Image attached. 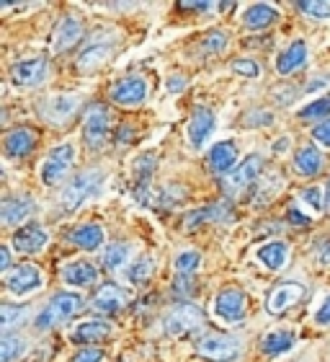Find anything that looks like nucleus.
Listing matches in <instances>:
<instances>
[{"label": "nucleus", "instance_id": "obj_1", "mask_svg": "<svg viewBox=\"0 0 330 362\" xmlns=\"http://www.w3.org/2000/svg\"><path fill=\"white\" fill-rule=\"evenodd\" d=\"M80 305H82V298H80V295H75V293L54 295L52 300L47 303V308L39 313L37 329H39V332H49V329H54V326L68 324L70 318L80 310Z\"/></svg>", "mask_w": 330, "mask_h": 362}, {"label": "nucleus", "instance_id": "obj_2", "mask_svg": "<svg viewBox=\"0 0 330 362\" xmlns=\"http://www.w3.org/2000/svg\"><path fill=\"white\" fill-rule=\"evenodd\" d=\"M196 355L209 362H233L235 357L240 355V344H238L235 337L209 332L196 341Z\"/></svg>", "mask_w": 330, "mask_h": 362}, {"label": "nucleus", "instance_id": "obj_3", "mask_svg": "<svg viewBox=\"0 0 330 362\" xmlns=\"http://www.w3.org/2000/svg\"><path fill=\"white\" fill-rule=\"evenodd\" d=\"M109 127H111V122H109V112H106L104 104L85 106V114H82V137H85L88 148H93V151L104 148L109 143Z\"/></svg>", "mask_w": 330, "mask_h": 362}, {"label": "nucleus", "instance_id": "obj_4", "mask_svg": "<svg viewBox=\"0 0 330 362\" xmlns=\"http://www.w3.org/2000/svg\"><path fill=\"white\" fill-rule=\"evenodd\" d=\"M207 324V313H204L199 305H191V303H183L178 308H173L165 318V334L171 337H181V334H191L196 329H202Z\"/></svg>", "mask_w": 330, "mask_h": 362}, {"label": "nucleus", "instance_id": "obj_5", "mask_svg": "<svg viewBox=\"0 0 330 362\" xmlns=\"http://www.w3.org/2000/svg\"><path fill=\"white\" fill-rule=\"evenodd\" d=\"M73 158H75V148L73 145H57L49 151L44 166H42V181L47 187H57L65 176H68L70 166H73Z\"/></svg>", "mask_w": 330, "mask_h": 362}, {"label": "nucleus", "instance_id": "obj_6", "mask_svg": "<svg viewBox=\"0 0 330 362\" xmlns=\"http://www.w3.org/2000/svg\"><path fill=\"white\" fill-rule=\"evenodd\" d=\"M214 310L217 316L227 324H235V321H243L248 313V295L238 287H227L214 298Z\"/></svg>", "mask_w": 330, "mask_h": 362}, {"label": "nucleus", "instance_id": "obj_7", "mask_svg": "<svg viewBox=\"0 0 330 362\" xmlns=\"http://www.w3.org/2000/svg\"><path fill=\"white\" fill-rule=\"evenodd\" d=\"M261 171H263V158H261V156H248L240 166H235L233 171L225 176V181H222V189H225L227 194H238V192H243L245 187H250V184L258 179V174H261Z\"/></svg>", "mask_w": 330, "mask_h": 362}, {"label": "nucleus", "instance_id": "obj_8", "mask_svg": "<svg viewBox=\"0 0 330 362\" xmlns=\"http://www.w3.org/2000/svg\"><path fill=\"white\" fill-rule=\"evenodd\" d=\"M101 181V171H82L73 179V184H68L65 194H62V210L73 212L82 204V199H88V194L96 189V184Z\"/></svg>", "mask_w": 330, "mask_h": 362}, {"label": "nucleus", "instance_id": "obj_9", "mask_svg": "<svg viewBox=\"0 0 330 362\" xmlns=\"http://www.w3.org/2000/svg\"><path fill=\"white\" fill-rule=\"evenodd\" d=\"M302 298H305V287L300 282H281L266 298V310H269L271 316H281L289 308H294Z\"/></svg>", "mask_w": 330, "mask_h": 362}, {"label": "nucleus", "instance_id": "obj_10", "mask_svg": "<svg viewBox=\"0 0 330 362\" xmlns=\"http://www.w3.org/2000/svg\"><path fill=\"white\" fill-rule=\"evenodd\" d=\"M145 98H147V83H145V78H137V76L121 78L111 88V101L119 106H137V104H142Z\"/></svg>", "mask_w": 330, "mask_h": 362}, {"label": "nucleus", "instance_id": "obj_11", "mask_svg": "<svg viewBox=\"0 0 330 362\" xmlns=\"http://www.w3.org/2000/svg\"><path fill=\"white\" fill-rule=\"evenodd\" d=\"M127 293L119 290L116 285H104L98 287L96 295H93V300H90V310H96L101 316H114V313H119L121 308H127Z\"/></svg>", "mask_w": 330, "mask_h": 362}, {"label": "nucleus", "instance_id": "obj_12", "mask_svg": "<svg viewBox=\"0 0 330 362\" xmlns=\"http://www.w3.org/2000/svg\"><path fill=\"white\" fill-rule=\"evenodd\" d=\"M47 78V60L44 57H31V60L16 62L11 68V81L16 86H39Z\"/></svg>", "mask_w": 330, "mask_h": 362}, {"label": "nucleus", "instance_id": "obj_13", "mask_svg": "<svg viewBox=\"0 0 330 362\" xmlns=\"http://www.w3.org/2000/svg\"><path fill=\"white\" fill-rule=\"evenodd\" d=\"M49 243V233L47 228H42L39 223H26L21 230H16L13 235V246L23 254H37Z\"/></svg>", "mask_w": 330, "mask_h": 362}, {"label": "nucleus", "instance_id": "obj_14", "mask_svg": "<svg viewBox=\"0 0 330 362\" xmlns=\"http://www.w3.org/2000/svg\"><path fill=\"white\" fill-rule=\"evenodd\" d=\"M39 285H42V274H39V269L34 264H21L6 274V287L16 295L31 293Z\"/></svg>", "mask_w": 330, "mask_h": 362}, {"label": "nucleus", "instance_id": "obj_15", "mask_svg": "<svg viewBox=\"0 0 330 362\" xmlns=\"http://www.w3.org/2000/svg\"><path fill=\"white\" fill-rule=\"evenodd\" d=\"M3 148L11 158H26L34 148H37V132L31 127H16L11 129L3 140Z\"/></svg>", "mask_w": 330, "mask_h": 362}, {"label": "nucleus", "instance_id": "obj_16", "mask_svg": "<svg viewBox=\"0 0 330 362\" xmlns=\"http://www.w3.org/2000/svg\"><path fill=\"white\" fill-rule=\"evenodd\" d=\"M82 39V23L75 16L62 18V23L54 31V52H68Z\"/></svg>", "mask_w": 330, "mask_h": 362}, {"label": "nucleus", "instance_id": "obj_17", "mask_svg": "<svg viewBox=\"0 0 330 362\" xmlns=\"http://www.w3.org/2000/svg\"><path fill=\"white\" fill-rule=\"evenodd\" d=\"M305 60H307V45H305L302 39H297V42L289 45L286 52L279 54L276 70L281 73V76H292V73H297V70L305 65Z\"/></svg>", "mask_w": 330, "mask_h": 362}, {"label": "nucleus", "instance_id": "obj_18", "mask_svg": "<svg viewBox=\"0 0 330 362\" xmlns=\"http://www.w3.org/2000/svg\"><path fill=\"white\" fill-rule=\"evenodd\" d=\"M29 215H31V199H26V197L23 199L21 197H11V199H3V204H0V220L8 228L18 226Z\"/></svg>", "mask_w": 330, "mask_h": 362}, {"label": "nucleus", "instance_id": "obj_19", "mask_svg": "<svg viewBox=\"0 0 330 362\" xmlns=\"http://www.w3.org/2000/svg\"><path fill=\"white\" fill-rule=\"evenodd\" d=\"M320 168H323V156H320L315 145H305V148L297 151V156H294V171L297 174L310 179V176L320 174Z\"/></svg>", "mask_w": 330, "mask_h": 362}, {"label": "nucleus", "instance_id": "obj_20", "mask_svg": "<svg viewBox=\"0 0 330 362\" xmlns=\"http://www.w3.org/2000/svg\"><path fill=\"white\" fill-rule=\"evenodd\" d=\"M214 129V114L209 109H196L194 117H191V124H188V137H191V145H204L207 137L212 135Z\"/></svg>", "mask_w": 330, "mask_h": 362}, {"label": "nucleus", "instance_id": "obj_21", "mask_svg": "<svg viewBox=\"0 0 330 362\" xmlns=\"http://www.w3.org/2000/svg\"><path fill=\"white\" fill-rule=\"evenodd\" d=\"M209 163H212V168H214L217 174H225L227 176L235 168V163H238V148H235L233 143H217V145H212Z\"/></svg>", "mask_w": 330, "mask_h": 362}, {"label": "nucleus", "instance_id": "obj_22", "mask_svg": "<svg viewBox=\"0 0 330 362\" xmlns=\"http://www.w3.org/2000/svg\"><path fill=\"white\" fill-rule=\"evenodd\" d=\"M70 243L78 246V249L85 251H96L101 243H104V230L96 223H88V226H78L73 233H70Z\"/></svg>", "mask_w": 330, "mask_h": 362}, {"label": "nucleus", "instance_id": "obj_23", "mask_svg": "<svg viewBox=\"0 0 330 362\" xmlns=\"http://www.w3.org/2000/svg\"><path fill=\"white\" fill-rule=\"evenodd\" d=\"M111 57V47L104 45H93L88 49H82L80 57H78V70L80 73H96L98 68H104Z\"/></svg>", "mask_w": 330, "mask_h": 362}, {"label": "nucleus", "instance_id": "obj_24", "mask_svg": "<svg viewBox=\"0 0 330 362\" xmlns=\"http://www.w3.org/2000/svg\"><path fill=\"white\" fill-rule=\"evenodd\" d=\"M62 279H65L68 285H78V287L93 285L98 279V269L90 264V262H73V264L65 267Z\"/></svg>", "mask_w": 330, "mask_h": 362}, {"label": "nucleus", "instance_id": "obj_25", "mask_svg": "<svg viewBox=\"0 0 330 362\" xmlns=\"http://www.w3.org/2000/svg\"><path fill=\"white\" fill-rule=\"evenodd\" d=\"M243 21H245L248 29H253V31L266 29V26H271V23L276 21V8L266 6V3H255V6H250L245 11Z\"/></svg>", "mask_w": 330, "mask_h": 362}, {"label": "nucleus", "instance_id": "obj_26", "mask_svg": "<svg viewBox=\"0 0 330 362\" xmlns=\"http://www.w3.org/2000/svg\"><path fill=\"white\" fill-rule=\"evenodd\" d=\"M111 334V326L106 321H82L73 329V339L80 341V344H88V341H101Z\"/></svg>", "mask_w": 330, "mask_h": 362}, {"label": "nucleus", "instance_id": "obj_27", "mask_svg": "<svg viewBox=\"0 0 330 362\" xmlns=\"http://www.w3.org/2000/svg\"><path fill=\"white\" fill-rule=\"evenodd\" d=\"M258 259H261L269 269L276 272L286 264V259H289V249H286V243H281V241H271V243H266V246L258 249Z\"/></svg>", "mask_w": 330, "mask_h": 362}, {"label": "nucleus", "instance_id": "obj_28", "mask_svg": "<svg viewBox=\"0 0 330 362\" xmlns=\"http://www.w3.org/2000/svg\"><path fill=\"white\" fill-rule=\"evenodd\" d=\"M294 344V334L292 332H271L266 339L261 341V349L263 355H281L286 349H292Z\"/></svg>", "mask_w": 330, "mask_h": 362}, {"label": "nucleus", "instance_id": "obj_29", "mask_svg": "<svg viewBox=\"0 0 330 362\" xmlns=\"http://www.w3.org/2000/svg\"><path fill=\"white\" fill-rule=\"evenodd\" d=\"M127 257H129V246H127V243L114 241L111 246L104 251V267H106V269H119V267H124Z\"/></svg>", "mask_w": 330, "mask_h": 362}, {"label": "nucleus", "instance_id": "obj_30", "mask_svg": "<svg viewBox=\"0 0 330 362\" xmlns=\"http://www.w3.org/2000/svg\"><path fill=\"white\" fill-rule=\"evenodd\" d=\"M199 262H202V257H199V251H183V254H178L176 257V272H178V277H191L196 272V267H199Z\"/></svg>", "mask_w": 330, "mask_h": 362}, {"label": "nucleus", "instance_id": "obj_31", "mask_svg": "<svg viewBox=\"0 0 330 362\" xmlns=\"http://www.w3.org/2000/svg\"><path fill=\"white\" fill-rule=\"evenodd\" d=\"M23 318H26V308H18V305H3V308H0V329H3V332H11V329H13L16 324H21Z\"/></svg>", "mask_w": 330, "mask_h": 362}, {"label": "nucleus", "instance_id": "obj_32", "mask_svg": "<svg viewBox=\"0 0 330 362\" xmlns=\"http://www.w3.org/2000/svg\"><path fill=\"white\" fill-rule=\"evenodd\" d=\"M297 8L315 21H323L330 16V3H325V0H302V3H297Z\"/></svg>", "mask_w": 330, "mask_h": 362}, {"label": "nucleus", "instance_id": "obj_33", "mask_svg": "<svg viewBox=\"0 0 330 362\" xmlns=\"http://www.w3.org/2000/svg\"><path fill=\"white\" fill-rule=\"evenodd\" d=\"M21 352H23V339L11 337V334H6L0 339V362H11L16 355H21Z\"/></svg>", "mask_w": 330, "mask_h": 362}, {"label": "nucleus", "instance_id": "obj_34", "mask_svg": "<svg viewBox=\"0 0 330 362\" xmlns=\"http://www.w3.org/2000/svg\"><path fill=\"white\" fill-rule=\"evenodd\" d=\"M302 119H320V117H330V96L317 98V101H310L305 109L300 112Z\"/></svg>", "mask_w": 330, "mask_h": 362}, {"label": "nucleus", "instance_id": "obj_35", "mask_svg": "<svg viewBox=\"0 0 330 362\" xmlns=\"http://www.w3.org/2000/svg\"><path fill=\"white\" fill-rule=\"evenodd\" d=\"M150 274H152V259H140L132 269H129V279L132 282H145V279H150Z\"/></svg>", "mask_w": 330, "mask_h": 362}, {"label": "nucleus", "instance_id": "obj_36", "mask_svg": "<svg viewBox=\"0 0 330 362\" xmlns=\"http://www.w3.org/2000/svg\"><path fill=\"white\" fill-rule=\"evenodd\" d=\"M227 47V34L222 31H209L207 37H204V49L207 52H219V49H225Z\"/></svg>", "mask_w": 330, "mask_h": 362}, {"label": "nucleus", "instance_id": "obj_37", "mask_svg": "<svg viewBox=\"0 0 330 362\" xmlns=\"http://www.w3.org/2000/svg\"><path fill=\"white\" fill-rule=\"evenodd\" d=\"M70 362H104V349H96V347L78 349L75 357Z\"/></svg>", "mask_w": 330, "mask_h": 362}, {"label": "nucleus", "instance_id": "obj_38", "mask_svg": "<svg viewBox=\"0 0 330 362\" xmlns=\"http://www.w3.org/2000/svg\"><path fill=\"white\" fill-rule=\"evenodd\" d=\"M233 70H235V73H240V76H245V78H255V76H258V65H255L253 60H245V57L235 60L233 62Z\"/></svg>", "mask_w": 330, "mask_h": 362}, {"label": "nucleus", "instance_id": "obj_39", "mask_svg": "<svg viewBox=\"0 0 330 362\" xmlns=\"http://www.w3.org/2000/svg\"><path fill=\"white\" fill-rule=\"evenodd\" d=\"M312 137H315L317 143H323L325 148H330V119H325L323 124H317V127L312 129Z\"/></svg>", "mask_w": 330, "mask_h": 362}, {"label": "nucleus", "instance_id": "obj_40", "mask_svg": "<svg viewBox=\"0 0 330 362\" xmlns=\"http://www.w3.org/2000/svg\"><path fill=\"white\" fill-rule=\"evenodd\" d=\"M302 199H305V202L312 204L315 210H323V207H325V202H323V199H320V189H315V187L305 189V192H302Z\"/></svg>", "mask_w": 330, "mask_h": 362}, {"label": "nucleus", "instance_id": "obj_41", "mask_svg": "<svg viewBox=\"0 0 330 362\" xmlns=\"http://www.w3.org/2000/svg\"><path fill=\"white\" fill-rule=\"evenodd\" d=\"M315 321H317V324H320V326H330V298L323 303V308L317 310Z\"/></svg>", "mask_w": 330, "mask_h": 362}, {"label": "nucleus", "instance_id": "obj_42", "mask_svg": "<svg viewBox=\"0 0 330 362\" xmlns=\"http://www.w3.org/2000/svg\"><path fill=\"white\" fill-rule=\"evenodd\" d=\"M178 8H183V11H209V8H214V3H188V0H183V3H178Z\"/></svg>", "mask_w": 330, "mask_h": 362}, {"label": "nucleus", "instance_id": "obj_43", "mask_svg": "<svg viewBox=\"0 0 330 362\" xmlns=\"http://www.w3.org/2000/svg\"><path fill=\"white\" fill-rule=\"evenodd\" d=\"M11 267V251L8 246H0V269H8Z\"/></svg>", "mask_w": 330, "mask_h": 362}, {"label": "nucleus", "instance_id": "obj_44", "mask_svg": "<svg viewBox=\"0 0 330 362\" xmlns=\"http://www.w3.org/2000/svg\"><path fill=\"white\" fill-rule=\"evenodd\" d=\"M320 264H330V241L323 243V249H320Z\"/></svg>", "mask_w": 330, "mask_h": 362}, {"label": "nucleus", "instance_id": "obj_45", "mask_svg": "<svg viewBox=\"0 0 330 362\" xmlns=\"http://www.w3.org/2000/svg\"><path fill=\"white\" fill-rule=\"evenodd\" d=\"M289 220H292V223H297V226H307V220L302 218L297 210H289Z\"/></svg>", "mask_w": 330, "mask_h": 362}, {"label": "nucleus", "instance_id": "obj_46", "mask_svg": "<svg viewBox=\"0 0 330 362\" xmlns=\"http://www.w3.org/2000/svg\"><path fill=\"white\" fill-rule=\"evenodd\" d=\"M181 88H183V78H173L171 90H181Z\"/></svg>", "mask_w": 330, "mask_h": 362}, {"label": "nucleus", "instance_id": "obj_47", "mask_svg": "<svg viewBox=\"0 0 330 362\" xmlns=\"http://www.w3.org/2000/svg\"><path fill=\"white\" fill-rule=\"evenodd\" d=\"M325 207L330 210V181H328V189H325Z\"/></svg>", "mask_w": 330, "mask_h": 362}]
</instances>
